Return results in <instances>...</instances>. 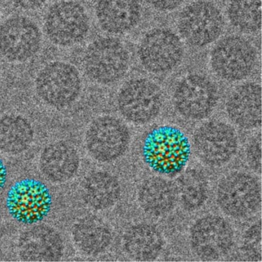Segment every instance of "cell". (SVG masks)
Instances as JSON below:
<instances>
[{"mask_svg": "<svg viewBox=\"0 0 262 262\" xmlns=\"http://www.w3.org/2000/svg\"><path fill=\"white\" fill-rule=\"evenodd\" d=\"M42 174L53 182H65L77 172L79 157L74 148L65 142L48 145L40 158Z\"/></svg>", "mask_w": 262, "mask_h": 262, "instance_id": "d6986e66", "label": "cell"}, {"mask_svg": "<svg viewBox=\"0 0 262 262\" xmlns=\"http://www.w3.org/2000/svg\"><path fill=\"white\" fill-rule=\"evenodd\" d=\"M246 158L249 166L254 171L260 173L261 169V138L258 133L253 137L246 148Z\"/></svg>", "mask_w": 262, "mask_h": 262, "instance_id": "83f0119b", "label": "cell"}, {"mask_svg": "<svg viewBox=\"0 0 262 262\" xmlns=\"http://www.w3.org/2000/svg\"><path fill=\"white\" fill-rule=\"evenodd\" d=\"M220 209L233 219H245L260 208L261 188L249 173L234 171L222 178L216 191Z\"/></svg>", "mask_w": 262, "mask_h": 262, "instance_id": "277c9868", "label": "cell"}, {"mask_svg": "<svg viewBox=\"0 0 262 262\" xmlns=\"http://www.w3.org/2000/svg\"><path fill=\"white\" fill-rule=\"evenodd\" d=\"M193 252L205 260H216L229 253L234 242L231 224L222 216L209 214L198 219L190 229Z\"/></svg>", "mask_w": 262, "mask_h": 262, "instance_id": "4fadbf2b", "label": "cell"}, {"mask_svg": "<svg viewBox=\"0 0 262 262\" xmlns=\"http://www.w3.org/2000/svg\"><path fill=\"white\" fill-rule=\"evenodd\" d=\"M225 29L219 7L207 0H197L183 9L178 19L179 34L185 42L203 48L217 40Z\"/></svg>", "mask_w": 262, "mask_h": 262, "instance_id": "5b68a950", "label": "cell"}, {"mask_svg": "<svg viewBox=\"0 0 262 262\" xmlns=\"http://www.w3.org/2000/svg\"><path fill=\"white\" fill-rule=\"evenodd\" d=\"M125 254L136 260H151L162 252L164 238L159 228L148 223H140L128 228L123 236Z\"/></svg>", "mask_w": 262, "mask_h": 262, "instance_id": "ffe728a7", "label": "cell"}, {"mask_svg": "<svg viewBox=\"0 0 262 262\" xmlns=\"http://www.w3.org/2000/svg\"><path fill=\"white\" fill-rule=\"evenodd\" d=\"M49 39L59 47H72L88 36L90 18L79 3L66 0L54 4L47 12L44 23Z\"/></svg>", "mask_w": 262, "mask_h": 262, "instance_id": "ba28073f", "label": "cell"}, {"mask_svg": "<svg viewBox=\"0 0 262 262\" xmlns=\"http://www.w3.org/2000/svg\"><path fill=\"white\" fill-rule=\"evenodd\" d=\"M191 152L186 135L174 125H160L150 130L141 147L142 159L147 166L154 172L169 178L182 172Z\"/></svg>", "mask_w": 262, "mask_h": 262, "instance_id": "6da1fadb", "label": "cell"}, {"mask_svg": "<svg viewBox=\"0 0 262 262\" xmlns=\"http://www.w3.org/2000/svg\"><path fill=\"white\" fill-rule=\"evenodd\" d=\"M227 15L231 25L238 31L257 33L261 27V0H229Z\"/></svg>", "mask_w": 262, "mask_h": 262, "instance_id": "484cf974", "label": "cell"}, {"mask_svg": "<svg viewBox=\"0 0 262 262\" xmlns=\"http://www.w3.org/2000/svg\"><path fill=\"white\" fill-rule=\"evenodd\" d=\"M139 0H98L96 16L99 27L110 34H124L137 27L142 18Z\"/></svg>", "mask_w": 262, "mask_h": 262, "instance_id": "e0dca14e", "label": "cell"}, {"mask_svg": "<svg viewBox=\"0 0 262 262\" xmlns=\"http://www.w3.org/2000/svg\"><path fill=\"white\" fill-rule=\"evenodd\" d=\"M19 254L25 260L50 261L62 257L63 243L53 228L35 226L24 232L19 239Z\"/></svg>", "mask_w": 262, "mask_h": 262, "instance_id": "ac0fdd59", "label": "cell"}, {"mask_svg": "<svg viewBox=\"0 0 262 262\" xmlns=\"http://www.w3.org/2000/svg\"><path fill=\"white\" fill-rule=\"evenodd\" d=\"M131 136L125 122L111 116L95 119L85 135V145L92 157L112 162L122 157L129 146Z\"/></svg>", "mask_w": 262, "mask_h": 262, "instance_id": "8fae6325", "label": "cell"}, {"mask_svg": "<svg viewBox=\"0 0 262 262\" xmlns=\"http://www.w3.org/2000/svg\"><path fill=\"white\" fill-rule=\"evenodd\" d=\"M10 2L24 10H36L40 8L47 3V0H10Z\"/></svg>", "mask_w": 262, "mask_h": 262, "instance_id": "f546056e", "label": "cell"}, {"mask_svg": "<svg viewBox=\"0 0 262 262\" xmlns=\"http://www.w3.org/2000/svg\"><path fill=\"white\" fill-rule=\"evenodd\" d=\"M257 62V51L245 38L230 35L222 38L210 53V67L222 80L235 82L247 79Z\"/></svg>", "mask_w": 262, "mask_h": 262, "instance_id": "3957f363", "label": "cell"}, {"mask_svg": "<svg viewBox=\"0 0 262 262\" xmlns=\"http://www.w3.org/2000/svg\"><path fill=\"white\" fill-rule=\"evenodd\" d=\"M193 147L196 156L205 165L220 167L235 156L238 138L230 124L220 120L208 121L196 129Z\"/></svg>", "mask_w": 262, "mask_h": 262, "instance_id": "9c48e42d", "label": "cell"}, {"mask_svg": "<svg viewBox=\"0 0 262 262\" xmlns=\"http://www.w3.org/2000/svg\"><path fill=\"white\" fill-rule=\"evenodd\" d=\"M0 75H1V67H0Z\"/></svg>", "mask_w": 262, "mask_h": 262, "instance_id": "1f68e13d", "label": "cell"}, {"mask_svg": "<svg viewBox=\"0 0 262 262\" xmlns=\"http://www.w3.org/2000/svg\"><path fill=\"white\" fill-rule=\"evenodd\" d=\"M36 88L44 102L56 108H63L77 99L82 89V79L74 66L54 62L39 72Z\"/></svg>", "mask_w": 262, "mask_h": 262, "instance_id": "7c38bea8", "label": "cell"}, {"mask_svg": "<svg viewBox=\"0 0 262 262\" xmlns=\"http://www.w3.org/2000/svg\"><path fill=\"white\" fill-rule=\"evenodd\" d=\"M39 27L29 18L15 16L0 26V54L13 62L31 59L41 45Z\"/></svg>", "mask_w": 262, "mask_h": 262, "instance_id": "9a60e30c", "label": "cell"}, {"mask_svg": "<svg viewBox=\"0 0 262 262\" xmlns=\"http://www.w3.org/2000/svg\"><path fill=\"white\" fill-rule=\"evenodd\" d=\"M227 114L233 123L245 129L261 124V87L256 82H246L236 87L227 99Z\"/></svg>", "mask_w": 262, "mask_h": 262, "instance_id": "2e32d148", "label": "cell"}, {"mask_svg": "<svg viewBox=\"0 0 262 262\" xmlns=\"http://www.w3.org/2000/svg\"><path fill=\"white\" fill-rule=\"evenodd\" d=\"M52 206L48 188L36 179H27L10 188L7 207L13 219L24 224L37 223L47 217Z\"/></svg>", "mask_w": 262, "mask_h": 262, "instance_id": "5bb4252c", "label": "cell"}, {"mask_svg": "<svg viewBox=\"0 0 262 262\" xmlns=\"http://www.w3.org/2000/svg\"><path fill=\"white\" fill-rule=\"evenodd\" d=\"M219 102L215 84L207 76L191 73L182 78L173 93V104L185 119L200 120L211 114Z\"/></svg>", "mask_w": 262, "mask_h": 262, "instance_id": "30bf717a", "label": "cell"}, {"mask_svg": "<svg viewBox=\"0 0 262 262\" xmlns=\"http://www.w3.org/2000/svg\"><path fill=\"white\" fill-rule=\"evenodd\" d=\"M7 179V168H6L5 165H4L3 161L0 159V191H1V190L5 186Z\"/></svg>", "mask_w": 262, "mask_h": 262, "instance_id": "4dcf8cb0", "label": "cell"}, {"mask_svg": "<svg viewBox=\"0 0 262 262\" xmlns=\"http://www.w3.org/2000/svg\"><path fill=\"white\" fill-rule=\"evenodd\" d=\"M138 202L146 214L160 217L168 214L177 201L176 186L162 177L145 179L138 190Z\"/></svg>", "mask_w": 262, "mask_h": 262, "instance_id": "44dd1931", "label": "cell"}, {"mask_svg": "<svg viewBox=\"0 0 262 262\" xmlns=\"http://www.w3.org/2000/svg\"><path fill=\"white\" fill-rule=\"evenodd\" d=\"M118 108L125 120L145 125L154 120L164 105L160 87L146 78H135L125 82L118 93Z\"/></svg>", "mask_w": 262, "mask_h": 262, "instance_id": "8992f818", "label": "cell"}, {"mask_svg": "<svg viewBox=\"0 0 262 262\" xmlns=\"http://www.w3.org/2000/svg\"><path fill=\"white\" fill-rule=\"evenodd\" d=\"M185 56L182 39L172 30L155 28L141 39L138 56L141 65L153 74H166L180 66Z\"/></svg>", "mask_w": 262, "mask_h": 262, "instance_id": "52a82bcc", "label": "cell"}, {"mask_svg": "<svg viewBox=\"0 0 262 262\" xmlns=\"http://www.w3.org/2000/svg\"><path fill=\"white\" fill-rule=\"evenodd\" d=\"M73 240L85 254L97 255L111 245L113 234L110 227L97 217H85L74 226Z\"/></svg>", "mask_w": 262, "mask_h": 262, "instance_id": "603a6c76", "label": "cell"}, {"mask_svg": "<svg viewBox=\"0 0 262 262\" xmlns=\"http://www.w3.org/2000/svg\"><path fill=\"white\" fill-rule=\"evenodd\" d=\"M174 186L178 199L188 211L199 209L208 199V181L205 174L199 170L185 171L178 178Z\"/></svg>", "mask_w": 262, "mask_h": 262, "instance_id": "d4e9b609", "label": "cell"}, {"mask_svg": "<svg viewBox=\"0 0 262 262\" xmlns=\"http://www.w3.org/2000/svg\"><path fill=\"white\" fill-rule=\"evenodd\" d=\"M82 198L92 208L105 210L119 201L122 193L119 179L107 171H96L85 178L82 183Z\"/></svg>", "mask_w": 262, "mask_h": 262, "instance_id": "7402d4cb", "label": "cell"}, {"mask_svg": "<svg viewBox=\"0 0 262 262\" xmlns=\"http://www.w3.org/2000/svg\"><path fill=\"white\" fill-rule=\"evenodd\" d=\"M242 251L249 260L261 258V225L260 221L251 225L244 234Z\"/></svg>", "mask_w": 262, "mask_h": 262, "instance_id": "4316f807", "label": "cell"}, {"mask_svg": "<svg viewBox=\"0 0 262 262\" xmlns=\"http://www.w3.org/2000/svg\"><path fill=\"white\" fill-rule=\"evenodd\" d=\"M33 130L28 121L19 116H7L0 120V150L19 154L33 142Z\"/></svg>", "mask_w": 262, "mask_h": 262, "instance_id": "cb8c5ba5", "label": "cell"}, {"mask_svg": "<svg viewBox=\"0 0 262 262\" xmlns=\"http://www.w3.org/2000/svg\"><path fill=\"white\" fill-rule=\"evenodd\" d=\"M86 76L101 85H112L123 79L130 67V55L125 46L113 37L93 41L84 55Z\"/></svg>", "mask_w": 262, "mask_h": 262, "instance_id": "7a4b0ae2", "label": "cell"}, {"mask_svg": "<svg viewBox=\"0 0 262 262\" xmlns=\"http://www.w3.org/2000/svg\"><path fill=\"white\" fill-rule=\"evenodd\" d=\"M185 0H146L155 10L160 12L174 11L181 7Z\"/></svg>", "mask_w": 262, "mask_h": 262, "instance_id": "f1b7e54d", "label": "cell"}]
</instances>
